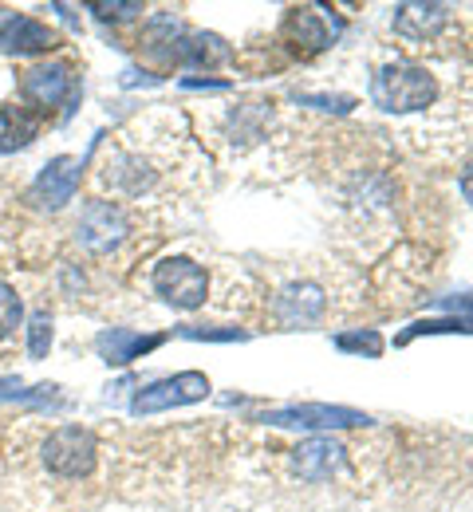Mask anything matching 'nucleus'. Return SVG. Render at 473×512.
I'll use <instances>...</instances> for the list:
<instances>
[{"instance_id":"17","label":"nucleus","mask_w":473,"mask_h":512,"mask_svg":"<svg viewBox=\"0 0 473 512\" xmlns=\"http://www.w3.org/2000/svg\"><path fill=\"white\" fill-rule=\"evenodd\" d=\"M284 40L288 44H304V52H324V48H332V32H328V24L312 12V8H292L288 12V20H284Z\"/></svg>"},{"instance_id":"13","label":"nucleus","mask_w":473,"mask_h":512,"mask_svg":"<svg viewBox=\"0 0 473 512\" xmlns=\"http://www.w3.org/2000/svg\"><path fill=\"white\" fill-rule=\"evenodd\" d=\"M272 134V103L257 99V103H233L225 111V138H229V150L245 154L253 146H261Z\"/></svg>"},{"instance_id":"3","label":"nucleus","mask_w":473,"mask_h":512,"mask_svg":"<svg viewBox=\"0 0 473 512\" xmlns=\"http://www.w3.org/2000/svg\"><path fill=\"white\" fill-rule=\"evenodd\" d=\"M20 446H28L36 473L56 485L91 481L103 461V442L87 426H52V430L28 426L20 434Z\"/></svg>"},{"instance_id":"14","label":"nucleus","mask_w":473,"mask_h":512,"mask_svg":"<svg viewBox=\"0 0 473 512\" xmlns=\"http://www.w3.org/2000/svg\"><path fill=\"white\" fill-rule=\"evenodd\" d=\"M52 48H60V36L32 16H8L0 24V52L4 56H40Z\"/></svg>"},{"instance_id":"7","label":"nucleus","mask_w":473,"mask_h":512,"mask_svg":"<svg viewBox=\"0 0 473 512\" xmlns=\"http://www.w3.org/2000/svg\"><path fill=\"white\" fill-rule=\"evenodd\" d=\"M257 422H265V426H280V430H316V434L371 426V418H367V414L347 410V406H328V402H304V406L269 410V414H261Z\"/></svg>"},{"instance_id":"10","label":"nucleus","mask_w":473,"mask_h":512,"mask_svg":"<svg viewBox=\"0 0 473 512\" xmlns=\"http://www.w3.org/2000/svg\"><path fill=\"white\" fill-rule=\"evenodd\" d=\"M391 28L410 48H434L454 28V12L446 4H399L391 16Z\"/></svg>"},{"instance_id":"24","label":"nucleus","mask_w":473,"mask_h":512,"mask_svg":"<svg viewBox=\"0 0 473 512\" xmlns=\"http://www.w3.org/2000/svg\"><path fill=\"white\" fill-rule=\"evenodd\" d=\"M458 190H462V197L473 205V158L462 166V174H458Z\"/></svg>"},{"instance_id":"16","label":"nucleus","mask_w":473,"mask_h":512,"mask_svg":"<svg viewBox=\"0 0 473 512\" xmlns=\"http://www.w3.org/2000/svg\"><path fill=\"white\" fill-rule=\"evenodd\" d=\"M233 52L221 36H209V32H182L178 48H174V60L186 67H217L225 64Z\"/></svg>"},{"instance_id":"22","label":"nucleus","mask_w":473,"mask_h":512,"mask_svg":"<svg viewBox=\"0 0 473 512\" xmlns=\"http://www.w3.org/2000/svg\"><path fill=\"white\" fill-rule=\"evenodd\" d=\"M336 347L339 351H359V355H379L383 351V339L379 331H355V335H336Z\"/></svg>"},{"instance_id":"23","label":"nucleus","mask_w":473,"mask_h":512,"mask_svg":"<svg viewBox=\"0 0 473 512\" xmlns=\"http://www.w3.org/2000/svg\"><path fill=\"white\" fill-rule=\"evenodd\" d=\"M91 12H99L103 20H131V16H138L142 12V4H91Z\"/></svg>"},{"instance_id":"21","label":"nucleus","mask_w":473,"mask_h":512,"mask_svg":"<svg viewBox=\"0 0 473 512\" xmlns=\"http://www.w3.org/2000/svg\"><path fill=\"white\" fill-rule=\"evenodd\" d=\"M454 331H462V335H473V320H422L414 323V327H406L403 335H399V343H410L414 335H454Z\"/></svg>"},{"instance_id":"15","label":"nucleus","mask_w":473,"mask_h":512,"mask_svg":"<svg viewBox=\"0 0 473 512\" xmlns=\"http://www.w3.org/2000/svg\"><path fill=\"white\" fill-rule=\"evenodd\" d=\"M158 343H162V335H142V331H131V327H111V331H103V335L95 339L103 363H111V367L135 363L146 351H154Z\"/></svg>"},{"instance_id":"4","label":"nucleus","mask_w":473,"mask_h":512,"mask_svg":"<svg viewBox=\"0 0 473 512\" xmlns=\"http://www.w3.org/2000/svg\"><path fill=\"white\" fill-rule=\"evenodd\" d=\"M332 312V288L312 276V272H296V276H280L265 296V316L280 331H300L312 327Z\"/></svg>"},{"instance_id":"6","label":"nucleus","mask_w":473,"mask_h":512,"mask_svg":"<svg viewBox=\"0 0 473 512\" xmlns=\"http://www.w3.org/2000/svg\"><path fill=\"white\" fill-rule=\"evenodd\" d=\"M146 284L174 312H198V308H205V300H209V272H205L198 260H190V256H166V260H158L150 268Z\"/></svg>"},{"instance_id":"1","label":"nucleus","mask_w":473,"mask_h":512,"mask_svg":"<svg viewBox=\"0 0 473 512\" xmlns=\"http://www.w3.org/2000/svg\"><path fill=\"white\" fill-rule=\"evenodd\" d=\"M367 99L422 154L458 158L473 146V64L458 52L379 64Z\"/></svg>"},{"instance_id":"11","label":"nucleus","mask_w":473,"mask_h":512,"mask_svg":"<svg viewBox=\"0 0 473 512\" xmlns=\"http://www.w3.org/2000/svg\"><path fill=\"white\" fill-rule=\"evenodd\" d=\"M292 457V473L300 477V481H308V485H320V481H332L336 473L347 469V461H351V449L336 442V438H328V434H320V438H308V442H300V446L288 449Z\"/></svg>"},{"instance_id":"19","label":"nucleus","mask_w":473,"mask_h":512,"mask_svg":"<svg viewBox=\"0 0 473 512\" xmlns=\"http://www.w3.org/2000/svg\"><path fill=\"white\" fill-rule=\"evenodd\" d=\"M20 327H24V300L8 280H0V351L16 343Z\"/></svg>"},{"instance_id":"8","label":"nucleus","mask_w":473,"mask_h":512,"mask_svg":"<svg viewBox=\"0 0 473 512\" xmlns=\"http://www.w3.org/2000/svg\"><path fill=\"white\" fill-rule=\"evenodd\" d=\"M202 398H209V379L202 371H182V375L142 386L131 398V414H162V410L190 406V402H202Z\"/></svg>"},{"instance_id":"12","label":"nucleus","mask_w":473,"mask_h":512,"mask_svg":"<svg viewBox=\"0 0 473 512\" xmlns=\"http://www.w3.org/2000/svg\"><path fill=\"white\" fill-rule=\"evenodd\" d=\"M79 182H83V158L60 154V158H52V162L40 170V178H36L32 190H28V201H32L36 209L56 213V209H64L71 197H75Z\"/></svg>"},{"instance_id":"9","label":"nucleus","mask_w":473,"mask_h":512,"mask_svg":"<svg viewBox=\"0 0 473 512\" xmlns=\"http://www.w3.org/2000/svg\"><path fill=\"white\" fill-rule=\"evenodd\" d=\"M20 95L28 103V111H52L60 103H68L75 95V64L68 60H48V64L28 67L20 75Z\"/></svg>"},{"instance_id":"5","label":"nucleus","mask_w":473,"mask_h":512,"mask_svg":"<svg viewBox=\"0 0 473 512\" xmlns=\"http://www.w3.org/2000/svg\"><path fill=\"white\" fill-rule=\"evenodd\" d=\"M75 249L95 260L119 256L135 241V217L123 201H107V197H91L79 217H75Z\"/></svg>"},{"instance_id":"20","label":"nucleus","mask_w":473,"mask_h":512,"mask_svg":"<svg viewBox=\"0 0 473 512\" xmlns=\"http://www.w3.org/2000/svg\"><path fill=\"white\" fill-rule=\"evenodd\" d=\"M48 347H52V316H48V308H40L28 320V355L32 359H44Z\"/></svg>"},{"instance_id":"18","label":"nucleus","mask_w":473,"mask_h":512,"mask_svg":"<svg viewBox=\"0 0 473 512\" xmlns=\"http://www.w3.org/2000/svg\"><path fill=\"white\" fill-rule=\"evenodd\" d=\"M36 134H40V115L36 111L16 107V103L0 107V154H12L20 146H28Z\"/></svg>"},{"instance_id":"2","label":"nucleus","mask_w":473,"mask_h":512,"mask_svg":"<svg viewBox=\"0 0 473 512\" xmlns=\"http://www.w3.org/2000/svg\"><path fill=\"white\" fill-rule=\"evenodd\" d=\"M194 134L182 115L158 111L135 119L127 130H119L107 150L99 154L95 182L111 193V201L142 205L150 197L178 190L194 174Z\"/></svg>"}]
</instances>
